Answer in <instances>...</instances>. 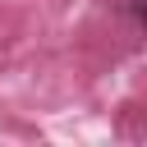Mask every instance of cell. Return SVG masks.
I'll return each mask as SVG.
<instances>
[{"mask_svg":"<svg viewBox=\"0 0 147 147\" xmlns=\"http://www.w3.org/2000/svg\"><path fill=\"white\" fill-rule=\"evenodd\" d=\"M124 5H129V14H133V18H138V23H142V18H147V5H142V0H124Z\"/></svg>","mask_w":147,"mask_h":147,"instance_id":"obj_1","label":"cell"}]
</instances>
